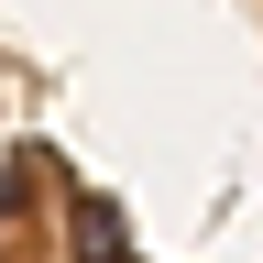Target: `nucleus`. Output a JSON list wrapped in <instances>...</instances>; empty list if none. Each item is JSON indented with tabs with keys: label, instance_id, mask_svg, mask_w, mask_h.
<instances>
[{
	"label": "nucleus",
	"instance_id": "f257e3e1",
	"mask_svg": "<svg viewBox=\"0 0 263 263\" xmlns=\"http://www.w3.org/2000/svg\"><path fill=\"white\" fill-rule=\"evenodd\" d=\"M66 230H77V263H132V241H121V209H110V197H77V219H66Z\"/></svg>",
	"mask_w": 263,
	"mask_h": 263
}]
</instances>
